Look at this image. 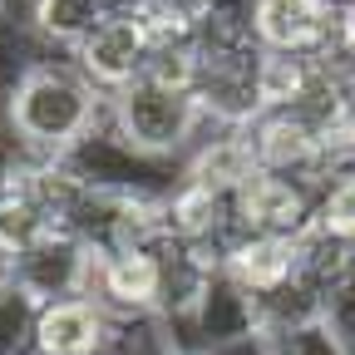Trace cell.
<instances>
[{
    "label": "cell",
    "mask_w": 355,
    "mask_h": 355,
    "mask_svg": "<svg viewBox=\"0 0 355 355\" xmlns=\"http://www.w3.org/2000/svg\"><path fill=\"white\" fill-rule=\"evenodd\" d=\"M261 355H350V340L340 336V326L331 316H316V321H301V326H286V331H266L257 340Z\"/></svg>",
    "instance_id": "cell-14"
},
{
    "label": "cell",
    "mask_w": 355,
    "mask_h": 355,
    "mask_svg": "<svg viewBox=\"0 0 355 355\" xmlns=\"http://www.w3.org/2000/svg\"><path fill=\"white\" fill-rule=\"evenodd\" d=\"M340 0H252V35L272 55L326 60L336 44Z\"/></svg>",
    "instance_id": "cell-6"
},
{
    "label": "cell",
    "mask_w": 355,
    "mask_h": 355,
    "mask_svg": "<svg viewBox=\"0 0 355 355\" xmlns=\"http://www.w3.org/2000/svg\"><path fill=\"white\" fill-rule=\"evenodd\" d=\"M296 266H301V237H272V232H242L222 257V272H232L252 296H266L282 282H291Z\"/></svg>",
    "instance_id": "cell-10"
},
{
    "label": "cell",
    "mask_w": 355,
    "mask_h": 355,
    "mask_svg": "<svg viewBox=\"0 0 355 355\" xmlns=\"http://www.w3.org/2000/svg\"><path fill=\"white\" fill-rule=\"evenodd\" d=\"M104 355H183V340H178L168 316L139 311V316H114L109 321Z\"/></svg>",
    "instance_id": "cell-12"
},
{
    "label": "cell",
    "mask_w": 355,
    "mask_h": 355,
    "mask_svg": "<svg viewBox=\"0 0 355 355\" xmlns=\"http://www.w3.org/2000/svg\"><path fill=\"white\" fill-rule=\"evenodd\" d=\"M153 55H158V35H153L148 15L144 10H109L69 60L79 64V74L94 89L119 94V89L139 84L153 69Z\"/></svg>",
    "instance_id": "cell-3"
},
{
    "label": "cell",
    "mask_w": 355,
    "mask_h": 355,
    "mask_svg": "<svg viewBox=\"0 0 355 355\" xmlns=\"http://www.w3.org/2000/svg\"><path fill=\"white\" fill-rule=\"evenodd\" d=\"M15 286H25L35 301L89 296V286H94V247L64 227L44 232L40 242L15 252Z\"/></svg>",
    "instance_id": "cell-7"
},
{
    "label": "cell",
    "mask_w": 355,
    "mask_h": 355,
    "mask_svg": "<svg viewBox=\"0 0 355 355\" xmlns=\"http://www.w3.org/2000/svg\"><path fill=\"white\" fill-rule=\"evenodd\" d=\"M183 355H227V350H183Z\"/></svg>",
    "instance_id": "cell-17"
},
{
    "label": "cell",
    "mask_w": 355,
    "mask_h": 355,
    "mask_svg": "<svg viewBox=\"0 0 355 355\" xmlns=\"http://www.w3.org/2000/svg\"><path fill=\"white\" fill-rule=\"evenodd\" d=\"M183 350H237V345H257L261 340V311H257V296L232 277V272H212L207 291L198 296L193 316L183 326H173Z\"/></svg>",
    "instance_id": "cell-4"
},
{
    "label": "cell",
    "mask_w": 355,
    "mask_h": 355,
    "mask_svg": "<svg viewBox=\"0 0 355 355\" xmlns=\"http://www.w3.org/2000/svg\"><path fill=\"white\" fill-rule=\"evenodd\" d=\"M114 311L99 296H60L40 311V355H104Z\"/></svg>",
    "instance_id": "cell-9"
},
{
    "label": "cell",
    "mask_w": 355,
    "mask_h": 355,
    "mask_svg": "<svg viewBox=\"0 0 355 355\" xmlns=\"http://www.w3.org/2000/svg\"><path fill=\"white\" fill-rule=\"evenodd\" d=\"M10 282H15V257H10L6 247H0V291H6Z\"/></svg>",
    "instance_id": "cell-16"
},
{
    "label": "cell",
    "mask_w": 355,
    "mask_h": 355,
    "mask_svg": "<svg viewBox=\"0 0 355 355\" xmlns=\"http://www.w3.org/2000/svg\"><path fill=\"white\" fill-rule=\"evenodd\" d=\"M6 123L35 158H74L109 123V94L94 89L69 55L25 69L15 94L6 99Z\"/></svg>",
    "instance_id": "cell-1"
},
{
    "label": "cell",
    "mask_w": 355,
    "mask_h": 355,
    "mask_svg": "<svg viewBox=\"0 0 355 355\" xmlns=\"http://www.w3.org/2000/svg\"><path fill=\"white\" fill-rule=\"evenodd\" d=\"M109 128L133 158L183 168V158L202 144V133L212 123H207L202 104L193 99V89L144 74L139 84L109 94Z\"/></svg>",
    "instance_id": "cell-2"
},
{
    "label": "cell",
    "mask_w": 355,
    "mask_h": 355,
    "mask_svg": "<svg viewBox=\"0 0 355 355\" xmlns=\"http://www.w3.org/2000/svg\"><path fill=\"white\" fill-rule=\"evenodd\" d=\"M158 237V232H153ZM148 242H123V247H94V286L114 316H139V311H158V257Z\"/></svg>",
    "instance_id": "cell-8"
},
{
    "label": "cell",
    "mask_w": 355,
    "mask_h": 355,
    "mask_svg": "<svg viewBox=\"0 0 355 355\" xmlns=\"http://www.w3.org/2000/svg\"><path fill=\"white\" fill-rule=\"evenodd\" d=\"M316 227L331 232V237H340V242H355V163H336L331 178L321 183Z\"/></svg>",
    "instance_id": "cell-15"
},
{
    "label": "cell",
    "mask_w": 355,
    "mask_h": 355,
    "mask_svg": "<svg viewBox=\"0 0 355 355\" xmlns=\"http://www.w3.org/2000/svg\"><path fill=\"white\" fill-rule=\"evenodd\" d=\"M104 15H109L104 0H25V20L35 40L55 55H74Z\"/></svg>",
    "instance_id": "cell-11"
},
{
    "label": "cell",
    "mask_w": 355,
    "mask_h": 355,
    "mask_svg": "<svg viewBox=\"0 0 355 355\" xmlns=\"http://www.w3.org/2000/svg\"><path fill=\"white\" fill-rule=\"evenodd\" d=\"M40 311L44 301L15 282L0 291V355H40Z\"/></svg>",
    "instance_id": "cell-13"
},
{
    "label": "cell",
    "mask_w": 355,
    "mask_h": 355,
    "mask_svg": "<svg viewBox=\"0 0 355 355\" xmlns=\"http://www.w3.org/2000/svg\"><path fill=\"white\" fill-rule=\"evenodd\" d=\"M316 198H321V183H311V178L252 168L237 183V217H242L247 232L306 237L316 227Z\"/></svg>",
    "instance_id": "cell-5"
}]
</instances>
